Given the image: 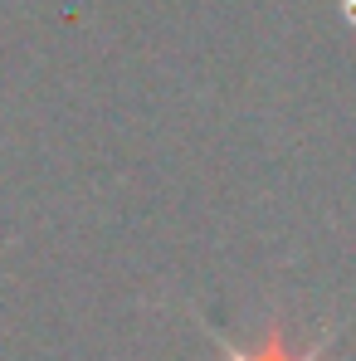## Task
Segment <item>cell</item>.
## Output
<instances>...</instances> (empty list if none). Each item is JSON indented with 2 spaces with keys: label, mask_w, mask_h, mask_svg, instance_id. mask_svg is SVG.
<instances>
[{
  "label": "cell",
  "mask_w": 356,
  "mask_h": 361,
  "mask_svg": "<svg viewBox=\"0 0 356 361\" xmlns=\"http://www.w3.org/2000/svg\"><path fill=\"white\" fill-rule=\"evenodd\" d=\"M200 327H205V337L220 347V361H327L332 342H337V332H342V322H327L307 347H283V332H269V337L249 352V347H235L225 332H215L210 322H200Z\"/></svg>",
  "instance_id": "1"
}]
</instances>
